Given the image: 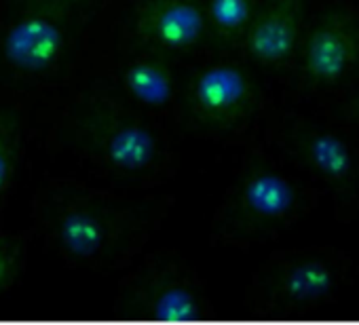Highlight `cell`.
<instances>
[{
    "label": "cell",
    "mask_w": 359,
    "mask_h": 325,
    "mask_svg": "<svg viewBox=\"0 0 359 325\" xmlns=\"http://www.w3.org/2000/svg\"><path fill=\"white\" fill-rule=\"evenodd\" d=\"M118 281L114 308L129 319L199 321L214 310L203 277L171 249L140 254Z\"/></svg>",
    "instance_id": "8992f818"
},
{
    "label": "cell",
    "mask_w": 359,
    "mask_h": 325,
    "mask_svg": "<svg viewBox=\"0 0 359 325\" xmlns=\"http://www.w3.org/2000/svg\"><path fill=\"white\" fill-rule=\"evenodd\" d=\"M290 72L306 99L340 104L359 76V0H319L306 11Z\"/></svg>",
    "instance_id": "5b68a950"
},
{
    "label": "cell",
    "mask_w": 359,
    "mask_h": 325,
    "mask_svg": "<svg viewBox=\"0 0 359 325\" xmlns=\"http://www.w3.org/2000/svg\"><path fill=\"white\" fill-rule=\"evenodd\" d=\"M277 154L332 207L340 224L359 218V129L334 106L279 116L269 131Z\"/></svg>",
    "instance_id": "3957f363"
},
{
    "label": "cell",
    "mask_w": 359,
    "mask_h": 325,
    "mask_svg": "<svg viewBox=\"0 0 359 325\" xmlns=\"http://www.w3.org/2000/svg\"><path fill=\"white\" fill-rule=\"evenodd\" d=\"M28 233H0V296L11 291L24 275L28 260Z\"/></svg>",
    "instance_id": "5bb4252c"
},
{
    "label": "cell",
    "mask_w": 359,
    "mask_h": 325,
    "mask_svg": "<svg viewBox=\"0 0 359 325\" xmlns=\"http://www.w3.org/2000/svg\"><path fill=\"white\" fill-rule=\"evenodd\" d=\"M100 156L108 170L135 180L165 174L169 160L161 135L146 123L133 118H116L104 129Z\"/></svg>",
    "instance_id": "9c48e42d"
},
{
    "label": "cell",
    "mask_w": 359,
    "mask_h": 325,
    "mask_svg": "<svg viewBox=\"0 0 359 325\" xmlns=\"http://www.w3.org/2000/svg\"><path fill=\"white\" fill-rule=\"evenodd\" d=\"M171 197H127L74 180H51L34 197L43 241L72 268L125 270L165 220Z\"/></svg>",
    "instance_id": "6da1fadb"
},
{
    "label": "cell",
    "mask_w": 359,
    "mask_h": 325,
    "mask_svg": "<svg viewBox=\"0 0 359 325\" xmlns=\"http://www.w3.org/2000/svg\"><path fill=\"white\" fill-rule=\"evenodd\" d=\"M340 104H344V114L357 125L359 129V76L355 78V83L351 85V89L344 93V97L340 99Z\"/></svg>",
    "instance_id": "2e32d148"
},
{
    "label": "cell",
    "mask_w": 359,
    "mask_h": 325,
    "mask_svg": "<svg viewBox=\"0 0 359 325\" xmlns=\"http://www.w3.org/2000/svg\"><path fill=\"white\" fill-rule=\"evenodd\" d=\"M208 28L205 11L195 0H152L140 15L142 34L169 51L195 47Z\"/></svg>",
    "instance_id": "8fae6325"
},
{
    "label": "cell",
    "mask_w": 359,
    "mask_h": 325,
    "mask_svg": "<svg viewBox=\"0 0 359 325\" xmlns=\"http://www.w3.org/2000/svg\"><path fill=\"white\" fill-rule=\"evenodd\" d=\"M258 3L260 0H208L205 18L218 34L241 41Z\"/></svg>",
    "instance_id": "4fadbf2b"
},
{
    "label": "cell",
    "mask_w": 359,
    "mask_h": 325,
    "mask_svg": "<svg viewBox=\"0 0 359 325\" xmlns=\"http://www.w3.org/2000/svg\"><path fill=\"white\" fill-rule=\"evenodd\" d=\"M359 281L351 254L332 245L273 251L254 272L243 308L264 317H304L336 306Z\"/></svg>",
    "instance_id": "277c9868"
},
{
    "label": "cell",
    "mask_w": 359,
    "mask_h": 325,
    "mask_svg": "<svg viewBox=\"0 0 359 325\" xmlns=\"http://www.w3.org/2000/svg\"><path fill=\"white\" fill-rule=\"evenodd\" d=\"M15 135L0 127V205L5 203L7 195L13 188L18 172V144Z\"/></svg>",
    "instance_id": "9a60e30c"
},
{
    "label": "cell",
    "mask_w": 359,
    "mask_h": 325,
    "mask_svg": "<svg viewBox=\"0 0 359 325\" xmlns=\"http://www.w3.org/2000/svg\"><path fill=\"white\" fill-rule=\"evenodd\" d=\"M123 87L133 102L148 108H165L173 99L171 72L150 57H137L125 66Z\"/></svg>",
    "instance_id": "7c38bea8"
},
{
    "label": "cell",
    "mask_w": 359,
    "mask_h": 325,
    "mask_svg": "<svg viewBox=\"0 0 359 325\" xmlns=\"http://www.w3.org/2000/svg\"><path fill=\"white\" fill-rule=\"evenodd\" d=\"M321 203L319 193L279 154H248L212 218L210 241L252 249L279 239Z\"/></svg>",
    "instance_id": "7a4b0ae2"
},
{
    "label": "cell",
    "mask_w": 359,
    "mask_h": 325,
    "mask_svg": "<svg viewBox=\"0 0 359 325\" xmlns=\"http://www.w3.org/2000/svg\"><path fill=\"white\" fill-rule=\"evenodd\" d=\"M64 24L51 9L24 11L5 34V57L24 74L45 72L55 66L64 51Z\"/></svg>",
    "instance_id": "30bf717a"
},
{
    "label": "cell",
    "mask_w": 359,
    "mask_h": 325,
    "mask_svg": "<svg viewBox=\"0 0 359 325\" xmlns=\"http://www.w3.org/2000/svg\"><path fill=\"white\" fill-rule=\"evenodd\" d=\"M191 102L195 116L216 129H245L262 110L254 78L233 62L208 64L193 83Z\"/></svg>",
    "instance_id": "52a82bcc"
},
{
    "label": "cell",
    "mask_w": 359,
    "mask_h": 325,
    "mask_svg": "<svg viewBox=\"0 0 359 325\" xmlns=\"http://www.w3.org/2000/svg\"><path fill=\"white\" fill-rule=\"evenodd\" d=\"M306 20V0H260L241 36L245 55L269 70L292 68Z\"/></svg>",
    "instance_id": "ba28073f"
}]
</instances>
